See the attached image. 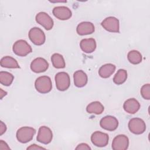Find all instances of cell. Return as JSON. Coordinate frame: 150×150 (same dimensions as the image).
<instances>
[{"mask_svg":"<svg viewBox=\"0 0 150 150\" xmlns=\"http://www.w3.org/2000/svg\"><path fill=\"white\" fill-rule=\"evenodd\" d=\"M13 53L19 56H26L32 51L31 46L28 43L23 39L16 41L12 47Z\"/></svg>","mask_w":150,"mask_h":150,"instance_id":"obj_3","label":"cell"},{"mask_svg":"<svg viewBox=\"0 0 150 150\" xmlns=\"http://www.w3.org/2000/svg\"><path fill=\"white\" fill-rule=\"evenodd\" d=\"M141 94L146 100L150 99V84H146L142 86L141 88Z\"/></svg>","mask_w":150,"mask_h":150,"instance_id":"obj_26","label":"cell"},{"mask_svg":"<svg viewBox=\"0 0 150 150\" xmlns=\"http://www.w3.org/2000/svg\"><path fill=\"white\" fill-rule=\"evenodd\" d=\"M80 47L86 53H91L96 49V42L93 38L83 39L80 41Z\"/></svg>","mask_w":150,"mask_h":150,"instance_id":"obj_17","label":"cell"},{"mask_svg":"<svg viewBox=\"0 0 150 150\" xmlns=\"http://www.w3.org/2000/svg\"><path fill=\"white\" fill-rule=\"evenodd\" d=\"M76 149H87V150H90L91 148L86 143H81L77 145V146L76 148Z\"/></svg>","mask_w":150,"mask_h":150,"instance_id":"obj_27","label":"cell"},{"mask_svg":"<svg viewBox=\"0 0 150 150\" xmlns=\"http://www.w3.org/2000/svg\"><path fill=\"white\" fill-rule=\"evenodd\" d=\"M94 30V26L90 22H82L77 25L76 28L77 33L81 36L91 34Z\"/></svg>","mask_w":150,"mask_h":150,"instance_id":"obj_15","label":"cell"},{"mask_svg":"<svg viewBox=\"0 0 150 150\" xmlns=\"http://www.w3.org/2000/svg\"><path fill=\"white\" fill-rule=\"evenodd\" d=\"M0 64L2 67L6 68L18 69L20 67L16 60L9 56L3 57L1 59Z\"/></svg>","mask_w":150,"mask_h":150,"instance_id":"obj_21","label":"cell"},{"mask_svg":"<svg viewBox=\"0 0 150 150\" xmlns=\"http://www.w3.org/2000/svg\"><path fill=\"white\" fill-rule=\"evenodd\" d=\"M53 138L52 130L46 126H42L39 128L36 139L38 142L43 144H48L51 142Z\"/></svg>","mask_w":150,"mask_h":150,"instance_id":"obj_9","label":"cell"},{"mask_svg":"<svg viewBox=\"0 0 150 150\" xmlns=\"http://www.w3.org/2000/svg\"><path fill=\"white\" fill-rule=\"evenodd\" d=\"M7 94V93L4 90H2V88L0 89V95H1V99H2L3 98L4 96H6Z\"/></svg>","mask_w":150,"mask_h":150,"instance_id":"obj_31","label":"cell"},{"mask_svg":"<svg viewBox=\"0 0 150 150\" xmlns=\"http://www.w3.org/2000/svg\"><path fill=\"white\" fill-rule=\"evenodd\" d=\"M35 87L36 90L40 93L46 94L49 93L52 88V80L49 76H40L35 80Z\"/></svg>","mask_w":150,"mask_h":150,"instance_id":"obj_1","label":"cell"},{"mask_svg":"<svg viewBox=\"0 0 150 150\" xmlns=\"http://www.w3.org/2000/svg\"><path fill=\"white\" fill-rule=\"evenodd\" d=\"M53 15L60 20H67L72 16L71 10L64 6H59L54 7L53 9Z\"/></svg>","mask_w":150,"mask_h":150,"instance_id":"obj_14","label":"cell"},{"mask_svg":"<svg viewBox=\"0 0 150 150\" xmlns=\"http://www.w3.org/2000/svg\"><path fill=\"white\" fill-rule=\"evenodd\" d=\"M100 125L102 128L105 130L113 131L118 128V121L113 116L107 115L101 119Z\"/></svg>","mask_w":150,"mask_h":150,"instance_id":"obj_10","label":"cell"},{"mask_svg":"<svg viewBox=\"0 0 150 150\" xmlns=\"http://www.w3.org/2000/svg\"><path fill=\"white\" fill-rule=\"evenodd\" d=\"M128 145L129 139L123 134L116 136L112 142V148L114 150H126Z\"/></svg>","mask_w":150,"mask_h":150,"instance_id":"obj_12","label":"cell"},{"mask_svg":"<svg viewBox=\"0 0 150 150\" xmlns=\"http://www.w3.org/2000/svg\"><path fill=\"white\" fill-rule=\"evenodd\" d=\"M6 131V125L2 121H1V122H0V135H2Z\"/></svg>","mask_w":150,"mask_h":150,"instance_id":"obj_29","label":"cell"},{"mask_svg":"<svg viewBox=\"0 0 150 150\" xmlns=\"http://www.w3.org/2000/svg\"><path fill=\"white\" fill-rule=\"evenodd\" d=\"M115 66L111 63H107L103 65L98 70V74L103 79L110 77L115 71Z\"/></svg>","mask_w":150,"mask_h":150,"instance_id":"obj_19","label":"cell"},{"mask_svg":"<svg viewBox=\"0 0 150 150\" xmlns=\"http://www.w3.org/2000/svg\"><path fill=\"white\" fill-rule=\"evenodd\" d=\"M127 79V72L124 69H119L113 78V81L117 85L123 84Z\"/></svg>","mask_w":150,"mask_h":150,"instance_id":"obj_24","label":"cell"},{"mask_svg":"<svg viewBox=\"0 0 150 150\" xmlns=\"http://www.w3.org/2000/svg\"><path fill=\"white\" fill-rule=\"evenodd\" d=\"M128 128L129 131L136 135L144 133L146 129V125L144 121L139 118H133L128 122Z\"/></svg>","mask_w":150,"mask_h":150,"instance_id":"obj_5","label":"cell"},{"mask_svg":"<svg viewBox=\"0 0 150 150\" xmlns=\"http://www.w3.org/2000/svg\"><path fill=\"white\" fill-rule=\"evenodd\" d=\"M101 24L103 28L110 32L118 33L120 32L119 20L115 17H107L102 21Z\"/></svg>","mask_w":150,"mask_h":150,"instance_id":"obj_8","label":"cell"},{"mask_svg":"<svg viewBox=\"0 0 150 150\" xmlns=\"http://www.w3.org/2000/svg\"><path fill=\"white\" fill-rule=\"evenodd\" d=\"M104 107L99 101H93L90 103L86 107V111L89 114H101L104 111Z\"/></svg>","mask_w":150,"mask_h":150,"instance_id":"obj_20","label":"cell"},{"mask_svg":"<svg viewBox=\"0 0 150 150\" xmlns=\"http://www.w3.org/2000/svg\"><path fill=\"white\" fill-rule=\"evenodd\" d=\"M45 149V148L39 146L37 145L36 144H32L29 147L27 148V149Z\"/></svg>","mask_w":150,"mask_h":150,"instance_id":"obj_30","label":"cell"},{"mask_svg":"<svg viewBox=\"0 0 150 150\" xmlns=\"http://www.w3.org/2000/svg\"><path fill=\"white\" fill-rule=\"evenodd\" d=\"M48 67V62L42 57H37L35 59L30 63L31 70L36 73L44 72L47 70Z\"/></svg>","mask_w":150,"mask_h":150,"instance_id":"obj_13","label":"cell"},{"mask_svg":"<svg viewBox=\"0 0 150 150\" xmlns=\"http://www.w3.org/2000/svg\"><path fill=\"white\" fill-rule=\"evenodd\" d=\"M0 149L4 150V149H10V148L8 145V144L4 142L3 140L0 141Z\"/></svg>","mask_w":150,"mask_h":150,"instance_id":"obj_28","label":"cell"},{"mask_svg":"<svg viewBox=\"0 0 150 150\" xmlns=\"http://www.w3.org/2000/svg\"><path fill=\"white\" fill-rule=\"evenodd\" d=\"M29 38L33 44L38 46L43 45L46 40V36L43 31L38 27H34L30 29Z\"/></svg>","mask_w":150,"mask_h":150,"instance_id":"obj_6","label":"cell"},{"mask_svg":"<svg viewBox=\"0 0 150 150\" xmlns=\"http://www.w3.org/2000/svg\"><path fill=\"white\" fill-rule=\"evenodd\" d=\"M14 79V76L12 74L8 72L1 71L0 72V83L4 86H10Z\"/></svg>","mask_w":150,"mask_h":150,"instance_id":"obj_25","label":"cell"},{"mask_svg":"<svg viewBox=\"0 0 150 150\" xmlns=\"http://www.w3.org/2000/svg\"><path fill=\"white\" fill-rule=\"evenodd\" d=\"M74 83L77 87H83L87 83L88 77L86 73L83 70H79L74 72L73 74Z\"/></svg>","mask_w":150,"mask_h":150,"instance_id":"obj_18","label":"cell"},{"mask_svg":"<svg viewBox=\"0 0 150 150\" xmlns=\"http://www.w3.org/2000/svg\"><path fill=\"white\" fill-rule=\"evenodd\" d=\"M36 21L47 30L52 29L54 22L52 18L46 12H40L35 17Z\"/></svg>","mask_w":150,"mask_h":150,"instance_id":"obj_11","label":"cell"},{"mask_svg":"<svg viewBox=\"0 0 150 150\" xmlns=\"http://www.w3.org/2000/svg\"><path fill=\"white\" fill-rule=\"evenodd\" d=\"M36 130L33 128L30 127H22L18 129L16 136L19 142L25 144L33 139Z\"/></svg>","mask_w":150,"mask_h":150,"instance_id":"obj_2","label":"cell"},{"mask_svg":"<svg viewBox=\"0 0 150 150\" xmlns=\"http://www.w3.org/2000/svg\"><path fill=\"white\" fill-rule=\"evenodd\" d=\"M108 140L109 137L107 134L98 131L94 132L91 136L92 144L98 147L105 146L108 143Z\"/></svg>","mask_w":150,"mask_h":150,"instance_id":"obj_7","label":"cell"},{"mask_svg":"<svg viewBox=\"0 0 150 150\" xmlns=\"http://www.w3.org/2000/svg\"><path fill=\"white\" fill-rule=\"evenodd\" d=\"M127 58L128 61L133 64H137L140 63L142 59L141 53L135 50H131L127 54Z\"/></svg>","mask_w":150,"mask_h":150,"instance_id":"obj_23","label":"cell"},{"mask_svg":"<svg viewBox=\"0 0 150 150\" xmlns=\"http://www.w3.org/2000/svg\"><path fill=\"white\" fill-rule=\"evenodd\" d=\"M51 61L53 67L56 69H63L66 66L64 59L59 53H54L51 56Z\"/></svg>","mask_w":150,"mask_h":150,"instance_id":"obj_22","label":"cell"},{"mask_svg":"<svg viewBox=\"0 0 150 150\" xmlns=\"http://www.w3.org/2000/svg\"><path fill=\"white\" fill-rule=\"evenodd\" d=\"M56 86L58 90L63 91L67 90L70 85V79L68 73L62 71L55 76Z\"/></svg>","mask_w":150,"mask_h":150,"instance_id":"obj_4","label":"cell"},{"mask_svg":"<svg viewBox=\"0 0 150 150\" xmlns=\"http://www.w3.org/2000/svg\"><path fill=\"white\" fill-rule=\"evenodd\" d=\"M123 108L127 112L134 114L139 110L140 104L135 98H131L127 100L124 102Z\"/></svg>","mask_w":150,"mask_h":150,"instance_id":"obj_16","label":"cell"}]
</instances>
